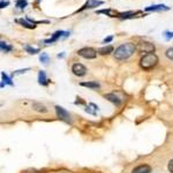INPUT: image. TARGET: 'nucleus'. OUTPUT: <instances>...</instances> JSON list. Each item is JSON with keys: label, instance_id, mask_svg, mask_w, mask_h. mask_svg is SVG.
<instances>
[{"label": "nucleus", "instance_id": "nucleus-6", "mask_svg": "<svg viewBox=\"0 0 173 173\" xmlns=\"http://www.w3.org/2000/svg\"><path fill=\"white\" fill-rule=\"evenodd\" d=\"M72 72L74 75L76 76H84L86 74V68L80 62H75L73 66H72Z\"/></svg>", "mask_w": 173, "mask_h": 173}, {"label": "nucleus", "instance_id": "nucleus-20", "mask_svg": "<svg viewBox=\"0 0 173 173\" xmlns=\"http://www.w3.org/2000/svg\"><path fill=\"white\" fill-rule=\"evenodd\" d=\"M24 50H25L28 53H30V54H36V53L39 52V49H35V47H31V46H29V45H25V46H24Z\"/></svg>", "mask_w": 173, "mask_h": 173}, {"label": "nucleus", "instance_id": "nucleus-13", "mask_svg": "<svg viewBox=\"0 0 173 173\" xmlns=\"http://www.w3.org/2000/svg\"><path fill=\"white\" fill-rule=\"evenodd\" d=\"M112 52H113V46H111V45L103 46V47H100V49L97 50V53H99L100 56H107V54H110Z\"/></svg>", "mask_w": 173, "mask_h": 173}, {"label": "nucleus", "instance_id": "nucleus-28", "mask_svg": "<svg viewBox=\"0 0 173 173\" xmlns=\"http://www.w3.org/2000/svg\"><path fill=\"white\" fill-rule=\"evenodd\" d=\"M64 56H65L64 53H61V54H58V58H64Z\"/></svg>", "mask_w": 173, "mask_h": 173}, {"label": "nucleus", "instance_id": "nucleus-15", "mask_svg": "<svg viewBox=\"0 0 173 173\" xmlns=\"http://www.w3.org/2000/svg\"><path fill=\"white\" fill-rule=\"evenodd\" d=\"M97 13H103V14H106L111 17H115V16L119 17V13L115 12V10H112V9H103V10H98Z\"/></svg>", "mask_w": 173, "mask_h": 173}, {"label": "nucleus", "instance_id": "nucleus-17", "mask_svg": "<svg viewBox=\"0 0 173 173\" xmlns=\"http://www.w3.org/2000/svg\"><path fill=\"white\" fill-rule=\"evenodd\" d=\"M140 12H126V13H119V17L120 19H129L133 17L134 15L139 14Z\"/></svg>", "mask_w": 173, "mask_h": 173}, {"label": "nucleus", "instance_id": "nucleus-25", "mask_svg": "<svg viewBox=\"0 0 173 173\" xmlns=\"http://www.w3.org/2000/svg\"><path fill=\"white\" fill-rule=\"evenodd\" d=\"M168 169H169L170 172L173 173V158L169 162V164H168Z\"/></svg>", "mask_w": 173, "mask_h": 173}, {"label": "nucleus", "instance_id": "nucleus-27", "mask_svg": "<svg viewBox=\"0 0 173 173\" xmlns=\"http://www.w3.org/2000/svg\"><path fill=\"white\" fill-rule=\"evenodd\" d=\"M112 39H113V37H112V36H110V37H107V38H105V39H104V43H105V44H106V43H110Z\"/></svg>", "mask_w": 173, "mask_h": 173}, {"label": "nucleus", "instance_id": "nucleus-23", "mask_svg": "<svg viewBox=\"0 0 173 173\" xmlns=\"http://www.w3.org/2000/svg\"><path fill=\"white\" fill-rule=\"evenodd\" d=\"M166 57L170 59V60H173V47H171V49H169L168 51H166Z\"/></svg>", "mask_w": 173, "mask_h": 173}, {"label": "nucleus", "instance_id": "nucleus-5", "mask_svg": "<svg viewBox=\"0 0 173 173\" xmlns=\"http://www.w3.org/2000/svg\"><path fill=\"white\" fill-rule=\"evenodd\" d=\"M139 51L143 53H154L155 51V45L150 42H141L139 44Z\"/></svg>", "mask_w": 173, "mask_h": 173}, {"label": "nucleus", "instance_id": "nucleus-16", "mask_svg": "<svg viewBox=\"0 0 173 173\" xmlns=\"http://www.w3.org/2000/svg\"><path fill=\"white\" fill-rule=\"evenodd\" d=\"M17 22L19 23H21L22 25H24L25 28H29V29H34L36 25L34 24V23H31L29 20H23V19H21V20H17Z\"/></svg>", "mask_w": 173, "mask_h": 173}, {"label": "nucleus", "instance_id": "nucleus-26", "mask_svg": "<svg viewBox=\"0 0 173 173\" xmlns=\"http://www.w3.org/2000/svg\"><path fill=\"white\" fill-rule=\"evenodd\" d=\"M9 5V1H5V0H1V2H0V8H5V7H7Z\"/></svg>", "mask_w": 173, "mask_h": 173}, {"label": "nucleus", "instance_id": "nucleus-12", "mask_svg": "<svg viewBox=\"0 0 173 173\" xmlns=\"http://www.w3.org/2000/svg\"><path fill=\"white\" fill-rule=\"evenodd\" d=\"M38 83H39L41 86H47V84L50 83V81H49V79L46 78V74H45L44 71H41V72L38 73Z\"/></svg>", "mask_w": 173, "mask_h": 173}, {"label": "nucleus", "instance_id": "nucleus-24", "mask_svg": "<svg viewBox=\"0 0 173 173\" xmlns=\"http://www.w3.org/2000/svg\"><path fill=\"white\" fill-rule=\"evenodd\" d=\"M164 37H165V39H171L173 38V31H165L164 32Z\"/></svg>", "mask_w": 173, "mask_h": 173}, {"label": "nucleus", "instance_id": "nucleus-7", "mask_svg": "<svg viewBox=\"0 0 173 173\" xmlns=\"http://www.w3.org/2000/svg\"><path fill=\"white\" fill-rule=\"evenodd\" d=\"M132 173H151V168L148 164H141L132 170Z\"/></svg>", "mask_w": 173, "mask_h": 173}, {"label": "nucleus", "instance_id": "nucleus-4", "mask_svg": "<svg viewBox=\"0 0 173 173\" xmlns=\"http://www.w3.org/2000/svg\"><path fill=\"white\" fill-rule=\"evenodd\" d=\"M78 54L84 59H95L97 57V51L92 47H83L78 51Z\"/></svg>", "mask_w": 173, "mask_h": 173}, {"label": "nucleus", "instance_id": "nucleus-22", "mask_svg": "<svg viewBox=\"0 0 173 173\" xmlns=\"http://www.w3.org/2000/svg\"><path fill=\"white\" fill-rule=\"evenodd\" d=\"M27 5H28L27 0H17V1H16V3H15V6H16L17 8H20V9L24 8Z\"/></svg>", "mask_w": 173, "mask_h": 173}, {"label": "nucleus", "instance_id": "nucleus-10", "mask_svg": "<svg viewBox=\"0 0 173 173\" xmlns=\"http://www.w3.org/2000/svg\"><path fill=\"white\" fill-rule=\"evenodd\" d=\"M100 5H103V1H100V0H88L86 2V5H84L79 12H81V10H83V9H86V8H95V7L100 6Z\"/></svg>", "mask_w": 173, "mask_h": 173}, {"label": "nucleus", "instance_id": "nucleus-2", "mask_svg": "<svg viewBox=\"0 0 173 173\" xmlns=\"http://www.w3.org/2000/svg\"><path fill=\"white\" fill-rule=\"evenodd\" d=\"M157 64H158V57L155 53H147L140 60V66L144 71L152 69Z\"/></svg>", "mask_w": 173, "mask_h": 173}, {"label": "nucleus", "instance_id": "nucleus-21", "mask_svg": "<svg viewBox=\"0 0 173 173\" xmlns=\"http://www.w3.org/2000/svg\"><path fill=\"white\" fill-rule=\"evenodd\" d=\"M39 60L43 62V64H47L49 61H50V58H49V56L46 54V53H41V56H39Z\"/></svg>", "mask_w": 173, "mask_h": 173}, {"label": "nucleus", "instance_id": "nucleus-9", "mask_svg": "<svg viewBox=\"0 0 173 173\" xmlns=\"http://www.w3.org/2000/svg\"><path fill=\"white\" fill-rule=\"evenodd\" d=\"M104 97H105L107 100H110L111 103H113L114 105H117V106L121 105V103H122V100H121L117 95H114V93H106Z\"/></svg>", "mask_w": 173, "mask_h": 173}, {"label": "nucleus", "instance_id": "nucleus-18", "mask_svg": "<svg viewBox=\"0 0 173 173\" xmlns=\"http://www.w3.org/2000/svg\"><path fill=\"white\" fill-rule=\"evenodd\" d=\"M0 47H1V51H2V52H5V53L10 52V51L13 50V47H12L10 45H8L7 43H5L3 41H1V43H0Z\"/></svg>", "mask_w": 173, "mask_h": 173}, {"label": "nucleus", "instance_id": "nucleus-14", "mask_svg": "<svg viewBox=\"0 0 173 173\" xmlns=\"http://www.w3.org/2000/svg\"><path fill=\"white\" fill-rule=\"evenodd\" d=\"M82 86H86V88H91V89H98L100 84L96 81H88V82H81L80 83Z\"/></svg>", "mask_w": 173, "mask_h": 173}, {"label": "nucleus", "instance_id": "nucleus-1", "mask_svg": "<svg viewBox=\"0 0 173 173\" xmlns=\"http://www.w3.org/2000/svg\"><path fill=\"white\" fill-rule=\"evenodd\" d=\"M136 51V45L134 43H126L121 44L114 51V58L117 60H125L132 57Z\"/></svg>", "mask_w": 173, "mask_h": 173}, {"label": "nucleus", "instance_id": "nucleus-8", "mask_svg": "<svg viewBox=\"0 0 173 173\" xmlns=\"http://www.w3.org/2000/svg\"><path fill=\"white\" fill-rule=\"evenodd\" d=\"M170 7H168L166 5L159 3V5H152V6H148L144 8L146 12H156V10H169Z\"/></svg>", "mask_w": 173, "mask_h": 173}, {"label": "nucleus", "instance_id": "nucleus-3", "mask_svg": "<svg viewBox=\"0 0 173 173\" xmlns=\"http://www.w3.org/2000/svg\"><path fill=\"white\" fill-rule=\"evenodd\" d=\"M56 113H57V117H58L60 120H62L64 122H66V124H72L71 114H69L64 107L57 105V106H56Z\"/></svg>", "mask_w": 173, "mask_h": 173}, {"label": "nucleus", "instance_id": "nucleus-19", "mask_svg": "<svg viewBox=\"0 0 173 173\" xmlns=\"http://www.w3.org/2000/svg\"><path fill=\"white\" fill-rule=\"evenodd\" d=\"M1 78H2V83H1V86H3V83L5 84H9V86H13V82L10 81V79L7 76V74H5V72L1 73Z\"/></svg>", "mask_w": 173, "mask_h": 173}, {"label": "nucleus", "instance_id": "nucleus-11", "mask_svg": "<svg viewBox=\"0 0 173 173\" xmlns=\"http://www.w3.org/2000/svg\"><path fill=\"white\" fill-rule=\"evenodd\" d=\"M32 108L38 113H47V107L42 103H32Z\"/></svg>", "mask_w": 173, "mask_h": 173}]
</instances>
